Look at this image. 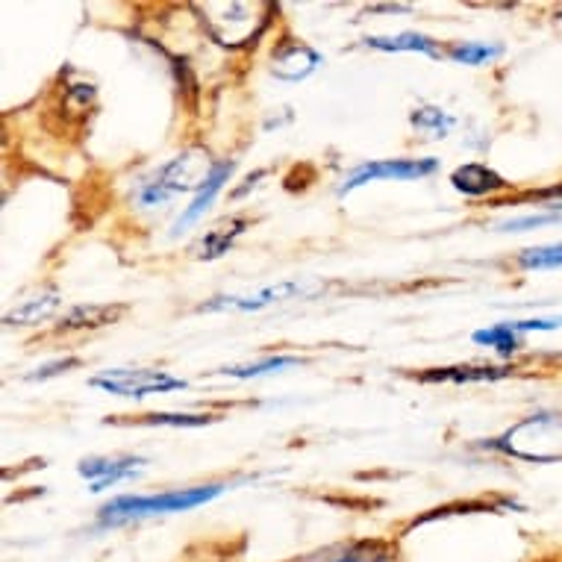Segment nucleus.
Returning a JSON list of instances; mask_svg holds the SVG:
<instances>
[{"instance_id":"1","label":"nucleus","mask_w":562,"mask_h":562,"mask_svg":"<svg viewBox=\"0 0 562 562\" xmlns=\"http://www.w3.org/2000/svg\"><path fill=\"white\" fill-rule=\"evenodd\" d=\"M492 448L539 465L562 462V415L557 412L530 415L510 427L501 439H495Z\"/></svg>"},{"instance_id":"9","label":"nucleus","mask_w":562,"mask_h":562,"mask_svg":"<svg viewBox=\"0 0 562 562\" xmlns=\"http://www.w3.org/2000/svg\"><path fill=\"white\" fill-rule=\"evenodd\" d=\"M295 295H307V289L301 283H280V286H268L256 295H245V298H212L206 301L204 312H215V309H242V312H251V309L271 307V304H280V301H289Z\"/></svg>"},{"instance_id":"17","label":"nucleus","mask_w":562,"mask_h":562,"mask_svg":"<svg viewBox=\"0 0 562 562\" xmlns=\"http://www.w3.org/2000/svg\"><path fill=\"white\" fill-rule=\"evenodd\" d=\"M124 307H74L62 318V330H83V327H103L112 324Z\"/></svg>"},{"instance_id":"23","label":"nucleus","mask_w":562,"mask_h":562,"mask_svg":"<svg viewBox=\"0 0 562 562\" xmlns=\"http://www.w3.org/2000/svg\"><path fill=\"white\" fill-rule=\"evenodd\" d=\"M412 124L418 127V130H427V133H433V139H442L448 130H451V124H454V118H448L442 109H433V106H424V109H415L412 112Z\"/></svg>"},{"instance_id":"7","label":"nucleus","mask_w":562,"mask_h":562,"mask_svg":"<svg viewBox=\"0 0 562 562\" xmlns=\"http://www.w3.org/2000/svg\"><path fill=\"white\" fill-rule=\"evenodd\" d=\"M321 53L312 51L304 42H286L274 51L271 59V71L280 77V80H289V83H298V80H307L309 74L321 65Z\"/></svg>"},{"instance_id":"22","label":"nucleus","mask_w":562,"mask_h":562,"mask_svg":"<svg viewBox=\"0 0 562 562\" xmlns=\"http://www.w3.org/2000/svg\"><path fill=\"white\" fill-rule=\"evenodd\" d=\"M518 265L527 271H545V268H562V245L548 248H530L518 256Z\"/></svg>"},{"instance_id":"24","label":"nucleus","mask_w":562,"mask_h":562,"mask_svg":"<svg viewBox=\"0 0 562 562\" xmlns=\"http://www.w3.org/2000/svg\"><path fill=\"white\" fill-rule=\"evenodd\" d=\"M551 212H545V215H527V218H512L507 224H501V230H536V227H545V224H554V221H562V201L560 204H551L548 206Z\"/></svg>"},{"instance_id":"12","label":"nucleus","mask_w":562,"mask_h":562,"mask_svg":"<svg viewBox=\"0 0 562 562\" xmlns=\"http://www.w3.org/2000/svg\"><path fill=\"white\" fill-rule=\"evenodd\" d=\"M510 371L507 368H492V365H451V368H430L418 380L421 383H492L504 380Z\"/></svg>"},{"instance_id":"4","label":"nucleus","mask_w":562,"mask_h":562,"mask_svg":"<svg viewBox=\"0 0 562 562\" xmlns=\"http://www.w3.org/2000/svg\"><path fill=\"white\" fill-rule=\"evenodd\" d=\"M89 386L118 395V398H145L154 392L186 389V380H177L165 371H151V368H109L98 377H92Z\"/></svg>"},{"instance_id":"11","label":"nucleus","mask_w":562,"mask_h":562,"mask_svg":"<svg viewBox=\"0 0 562 562\" xmlns=\"http://www.w3.org/2000/svg\"><path fill=\"white\" fill-rule=\"evenodd\" d=\"M230 174H233V162H218L215 165V171H212V177H209V183H206L204 189L195 195V201L186 206V212L177 218V224H174V236L177 233H183V230H189L201 215H204L206 209L212 206V201H215V195L224 189V183L230 180Z\"/></svg>"},{"instance_id":"20","label":"nucleus","mask_w":562,"mask_h":562,"mask_svg":"<svg viewBox=\"0 0 562 562\" xmlns=\"http://www.w3.org/2000/svg\"><path fill=\"white\" fill-rule=\"evenodd\" d=\"M215 415H186V412H154V415H142L136 424L145 427H206L212 424Z\"/></svg>"},{"instance_id":"21","label":"nucleus","mask_w":562,"mask_h":562,"mask_svg":"<svg viewBox=\"0 0 562 562\" xmlns=\"http://www.w3.org/2000/svg\"><path fill=\"white\" fill-rule=\"evenodd\" d=\"M504 53V48H498V45H480V42H465V45H457V48H451L448 56L454 59V62H460V65H483V62H489V59H498Z\"/></svg>"},{"instance_id":"10","label":"nucleus","mask_w":562,"mask_h":562,"mask_svg":"<svg viewBox=\"0 0 562 562\" xmlns=\"http://www.w3.org/2000/svg\"><path fill=\"white\" fill-rule=\"evenodd\" d=\"M451 183H454L457 192L471 195V198H480V195L507 189V180H504L501 174H495L492 168L480 165V162H468V165L457 168V171L451 174Z\"/></svg>"},{"instance_id":"19","label":"nucleus","mask_w":562,"mask_h":562,"mask_svg":"<svg viewBox=\"0 0 562 562\" xmlns=\"http://www.w3.org/2000/svg\"><path fill=\"white\" fill-rule=\"evenodd\" d=\"M395 554L383 542H354L351 548H342L327 562H392Z\"/></svg>"},{"instance_id":"25","label":"nucleus","mask_w":562,"mask_h":562,"mask_svg":"<svg viewBox=\"0 0 562 562\" xmlns=\"http://www.w3.org/2000/svg\"><path fill=\"white\" fill-rule=\"evenodd\" d=\"M80 365V359H56L51 365H42L36 374H30V380H48L53 374H59V371H65V368H77Z\"/></svg>"},{"instance_id":"13","label":"nucleus","mask_w":562,"mask_h":562,"mask_svg":"<svg viewBox=\"0 0 562 562\" xmlns=\"http://www.w3.org/2000/svg\"><path fill=\"white\" fill-rule=\"evenodd\" d=\"M59 304H62V298H59L56 292L42 295V298H33V301L21 304L18 309L6 312V315H3V324H9V327H30V324H39V321L51 318L53 312L59 309Z\"/></svg>"},{"instance_id":"5","label":"nucleus","mask_w":562,"mask_h":562,"mask_svg":"<svg viewBox=\"0 0 562 562\" xmlns=\"http://www.w3.org/2000/svg\"><path fill=\"white\" fill-rule=\"evenodd\" d=\"M436 168H439L436 159H380V162H368V165H359L357 171L345 180L339 195H348L359 186L377 183V180H421V177H430Z\"/></svg>"},{"instance_id":"15","label":"nucleus","mask_w":562,"mask_h":562,"mask_svg":"<svg viewBox=\"0 0 562 562\" xmlns=\"http://www.w3.org/2000/svg\"><path fill=\"white\" fill-rule=\"evenodd\" d=\"M368 48L374 51H386V53H430L436 56V42L427 39V36H418V33H401V36H371L365 39Z\"/></svg>"},{"instance_id":"2","label":"nucleus","mask_w":562,"mask_h":562,"mask_svg":"<svg viewBox=\"0 0 562 562\" xmlns=\"http://www.w3.org/2000/svg\"><path fill=\"white\" fill-rule=\"evenodd\" d=\"M224 486H195V489H177L165 495H121L109 501L101 510L103 524H121L133 518H148V515H165V512H186L195 507H204L212 498H218Z\"/></svg>"},{"instance_id":"3","label":"nucleus","mask_w":562,"mask_h":562,"mask_svg":"<svg viewBox=\"0 0 562 562\" xmlns=\"http://www.w3.org/2000/svg\"><path fill=\"white\" fill-rule=\"evenodd\" d=\"M198 9L204 12L209 36L224 48L254 45L262 36L268 24V12H271V6L265 3H212V9H206V3H201Z\"/></svg>"},{"instance_id":"16","label":"nucleus","mask_w":562,"mask_h":562,"mask_svg":"<svg viewBox=\"0 0 562 562\" xmlns=\"http://www.w3.org/2000/svg\"><path fill=\"white\" fill-rule=\"evenodd\" d=\"M471 339H474L477 345L495 348L501 357H512V354L521 348V333L512 327V321H507V324H495V327H489V330H477Z\"/></svg>"},{"instance_id":"8","label":"nucleus","mask_w":562,"mask_h":562,"mask_svg":"<svg viewBox=\"0 0 562 562\" xmlns=\"http://www.w3.org/2000/svg\"><path fill=\"white\" fill-rule=\"evenodd\" d=\"M142 460L136 457H92V460H83L77 465L80 477H86L92 483V492H103L127 477H136Z\"/></svg>"},{"instance_id":"6","label":"nucleus","mask_w":562,"mask_h":562,"mask_svg":"<svg viewBox=\"0 0 562 562\" xmlns=\"http://www.w3.org/2000/svg\"><path fill=\"white\" fill-rule=\"evenodd\" d=\"M215 165L209 162V156L204 151H186L183 156H177L174 162L165 165V171L159 174L156 186L165 192V195H174V192H192V189H204L212 177Z\"/></svg>"},{"instance_id":"18","label":"nucleus","mask_w":562,"mask_h":562,"mask_svg":"<svg viewBox=\"0 0 562 562\" xmlns=\"http://www.w3.org/2000/svg\"><path fill=\"white\" fill-rule=\"evenodd\" d=\"M301 365L298 357H268L262 362H251V365H230V368H221L218 374H227V377H236V380H254V377H265V374H274V371H286V368H295Z\"/></svg>"},{"instance_id":"14","label":"nucleus","mask_w":562,"mask_h":562,"mask_svg":"<svg viewBox=\"0 0 562 562\" xmlns=\"http://www.w3.org/2000/svg\"><path fill=\"white\" fill-rule=\"evenodd\" d=\"M245 227H248L245 218H233V221H227V224L209 230L204 239H201V245L195 248L198 259H218L221 254H227V248L233 245V239H236Z\"/></svg>"}]
</instances>
